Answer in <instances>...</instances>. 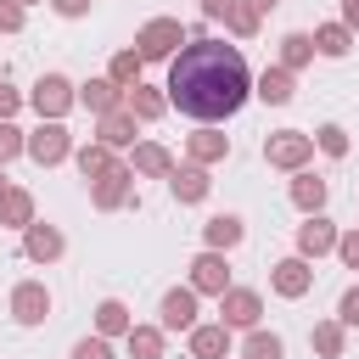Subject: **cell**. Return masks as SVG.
<instances>
[{"mask_svg": "<svg viewBox=\"0 0 359 359\" xmlns=\"http://www.w3.org/2000/svg\"><path fill=\"white\" fill-rule=\"evenodd\" d=\"M6 185H11V180H6V163H0V191H6Z\"/></svg>", "mask_w": 359, "mask_h": 359, "instance_id": "f6af8a7d", "label": "cell"}, {"mask_svg": "<svg viewBox=\"0 0 359 359\" xmlns=\"http://www.w3.org/2000/svg\"><path fill=\"white\" fill-rule=\"evenodd\" d=\"M168 191H174V202H180V208H191V202H208L213 180H208V168H202V163H185V168H174V174H168Z\"/></svg>", "mask_w": 359, "mask_h": 359, "instance_id": "9a60e30c", "label": "cell"}, {"mask_svg": "<svg viewBox=\"0 0 359 359\" xmlns=\"http://www.w3.org/2000/svg\"><path fill=\"white\" fill-rule=\"evenodd\" d=\"M90 202H95L101 213H112V208H129V202H135V168H129V163L107 168V174L90 185Z\"/></svg>", "mask_w": 359, "mask_h": 359, "instance_id": "52a82bcc", "label": "cell"}, {"mask_svg": "<svg viewBox=\"0 0 359 359\" xmlns=\"http://www.w3.org/2000/svg\"><path fill=\"white\" fill-rule=\"evenodd\" d=\"M314 50L331 56V62H342V56L353 50V28H348V22H320V28H314Z\"/></svg>", "mask_w": 359, "mask_h": 359, "instance_id": "4316f807", "label": "cell"}, {"mask_svg": "<svg viewBox=\"0 0 359 359\" xmlns=\"http://www.w3.org/2000/svg\"><path fill=\"white\" fill-rule=\"evenodd\" d=\"M337 258H342V269H359V224L337 236Z\"/></svg>", "mask_w": 359, "mask_h": 359, "instance_id": "8d00e7d4", "label": "cell"}, {"mask_svg": "<svg viewBox=\"0 0 359 359\" xmlns=\"http://www.w3.org/2000/svg\"><path fill=\"white\" fill-rule=\"evenodd\" d=\"M180 45H185V22H180V17H151V22L135 34V50H140L146 62H174Z\"/></svg>", "mask_w": 359, "mask_h": 359, "instance_id": "3957f363", "label": "cell"}, {"mask_svg": "<svg viewBox=\"0 0 359 359\" xmlns=\"http://www.w3.org/2000/svg\"><path fill=\"white\" fill-rule=\"evenodd\" d=\"M224 11H230V0H202V17H219L224 22Z\"/></svg>", "mask_w": 359, "mask_h": 359, "instance_id": "7bdbcfd3", "label": "cell"}, {"mask_svg": "<svg viewBox=\"0 0 359 359\" xmlns=\"http://www.w3.org/2000/svg\"><path fill=\"white\" fill-rule=\"evenodd\" d=\"M314 146H320L325 157H348V129H342V123H320V129H314Z\"/></svg>", "mask_w": 359, "mask_h": 359, "instance_id": "836d02e7", "label": "cell"}, {"mask_svg": "<svg viewBox=\"0 0 359 359\" xmlns=\"http://www.w3.org/2000/svg\"><path fill=\"white\" fill-rule=\"evenodd\" d=\"M168 107L196 118V123H219V118H236L252 95V73H247V56L224 39H185L180 56L168 62Z\"/></svg>", "mask_w": 359, "mask_h": 359, "instance_id": "6da1fadb", "label": "cell"}, {"mask_svg": "<svg viewBox=\"0 0 359 359\" xmlns=\"http://www.w3.org/2000/svg\"><path fill=\"white\" fill-rule=\"evenodd\" d=\"M28 157H34L39 168L67 163V157H73V135H67V123H62V118H39V129L28 135Z\"/></svg>", "mask_w": 359, "mask_h": 359, "instance_id": "5b68a950", "label": "cell"}, {"mask_svg": "<svg viewBox=\"0 0 359 359\" xmlns=\"http://www.w3.org/2000/svg\"><path fill=\"white\" fill-rule=\"evenodd\" d=\"M241 236H247V224H241V213H213V219L202 224V241H208V247H219V252H230V247H241Z\"/></svg>", "mask_w": 359, "mask_h": 359, "instance_id": "603a6c76", "label": "cell"}, {"mask_svg": "<svg viewBox=\"0 0 359 359\" xmlns=\"http://www.w3.org/2000/svg\"><path fill=\"white\" fill-rule=\"evenodd\" d=\"M325 196H331V185H325L314 168H297V174H292V208H297V213H325Z\"/></svg>", "mask_w": 359, "mask_h": 359, "instance_id": "ac0fdd59", "label": "cell"}, {"mask_svg": "<svg viewBox=\"0 0 359 359\" xmlns=\"http://www.w3.org/2000/svg\"><path fill=\"white\" fill-rule=\"evenodd\" d=\"M11 320H17V325H45V320H50V292H45V280H17V286H11Z\"/></svg>", "mask_w": 359, "mask_h": 359, "instance_id": "9c48e42d", "label": "cell"}, {"mask_svg": "<svg viewBox=\"0 0 359 359\" xmlns=\"http://www.w3.org/2000/svg\"><path fill=\"white\" fill-rule=\"evenodd\" d=\"M62 230L56 224H45V219H34L28 230H22V258H34V264H56L62 258Z\"/></svg>", "mask_w": 359, "mask_h": 359, "instance_id": "4fadbf2b", "label": "cell"}, {"mask_svg": "<svg viewBox=\"0 0 359 359\" xmlns=\"http://www.w3.org/2000/svg\"><path fill=\"white\" fill-rule=\"evenodd\" d=\"M22 6H39V0H22Z\"/></svg>", "mask_w": 359, "mask_h": 359, "instance_id": "bcb514c9", "label": "cell"}, {"mask_svg": "<svg viewBox=\"0 0 359 359\" xmlns=\"http://www.w3.org/2000/svg\"><path fill=\"white\" fill-rule=\"evenodd\" d=\"M185 151H191V163H224L230 157V135H219V129H196L191 140H185Z\"/></svg>", "mask_w": 359, "mask_h": 359, "instance_id": "d4e9b609", "label": "cell"}, {"mask_svg": "<svg viewBox=\"0 0 359 359\" xmlns=\"http://www.w3.org/2000/svg\"><path fill=\"white\" fill-rule=\"evenodd\" d=\"M252 95H258V101H269V107H286V101L297 95V84H292V73H286V67L275 62V67H264V73H258Z\"/></svg>", "mask_w": 359, "mask_h": 359, "instance_id": "7402d4cb", "label": "cell"}, {"mask_svg": "<svg viewBox=\"0 0 359 359\" xmlns=\"http://www.w3.org/2000/svg\"><path fill=\"white\" fill-rule=\"evenodd\" d=\"M241 359H286V342H280L275 331L252 325V331H247V342H241Z\"/></svg>", "mask_w": 359, "mask_h": 359, "instance_id": "4dcf8cb0", "label": "cell"}, {"mask_svg": "<svg viewBox=\"0 0 359 359\" xmlns=\"http://www.w3.org/2000/svg\"><path fill=\"white\" fill-rule=\"evenodd\" d=\"M309 342H314L320 359H342V348H348V325H342V320H320V325L309 331Z\"/></svg>", "mask_w": 359, "mask_h": 359, "instance_id": "f1b7e54d", "label": "cell"}, {"mask_svg": "<svg viewBox=\"0 0 359 359\" xmlns=\"http://www.w3.org/2000/svg\"><path fill=\"white\" fill-rule=\"evenodd\" d=\"M247 6H252V11H258V17H264V11H275V6H280V0H247Z\"/></svg>", "mask_w": 359, "mask_h": 359, "instance_id": "ee69618b", "label": "cell"}, {"mask_svg": "<svg viewBox=\"0 0 359 359\" xmlns=\"http://www.w3.org/2000/svg\"><path fill=\"white\" fill-rule=\"evenodd\" d=\"M17 107H22V90H17L11 79H0V123H6V118H11Z\"/></svg>", "mask_w": 359, "mask_h": 359, "instance_id": "ab89813d", "label": "cell"}, {"mask_svg": "<svg viewBox=\"0 0 359 359\" xmlns=\"http://www.w3.org/2000/svg\"><path fill=\"white\" fill-rule=\"evenodd\" d=\"M337 320H342V325H359V286H348V292H342V303H337Z\"/></svg>", "mask_w": 359, "mask_h": 359, "instance_id": "f35d334b", "label": "cell"}, {"mask_svg": "<svg viewBox=\"0 0 359 359\" xmlns=\"http://www.w3.org/2000/svg\"><path fill=\"white\" fill-rule=\"evenodd\" d=\"M264 163H269V168H286V174L309 168V163H314V135H303V129H275V135H264Z\"/></svg>", "mask_w": 359, "mask_h": 359, "instance_id": "7a4b0ae2", "label": "cell"}, {"mask_svg": "<svg viewBox=\"0 0 359 359\" xmlns=\"http://www.w3.org/2000/svg\"><path fill=\"white\" fill-rule=\"evenodd\" d=\"M135 123H140V118H135L129 107L101 112V118H95V140H101V146H112V151H123V146H135Z\"/></svg>", "mask_w": 359, "mask_h": 359, "instance_id": "2e32d148", "label": "cell"}, {"mask_svg": "<svg viewBox=\"0 0 359 359\" xmlns=\"http://www.w3.org/2000/svg\"><path fill=\"white\" fill-rule=\"evenodd\" d=\"M73 163H79V174L95 185L107 168H118V157H112V146H101V140H84V146H73Z\"/></svg>", "mask_w": 359, "mask_h": 359, "instance_id": "484cf974", "label": "cell"}, {"mask_svg": "<svg viewBox=\"0 0 359 359\" xmlns=\"http://www.w3.org/2000/svg\"><path fill=\"white\" fill-rule=\"evenodd\" d=\"M157 325H163V331H191V325H196V286H174V292H163V303H157Z\"/></svg>", "mask_w": 359, "mask_h": 359, "instance_id": "7c38bea8", "label": "cell"}, {"mask_svg": "<svg viewBox=\"0 0 359 359\" xmlns=\"http://www.w3.org/2000/svg\"><path fill=\"white\" fill-rule=\"evenodd\" d=\"M269 286H275L280 297H309V286H314V264H309L303 252H292V258L269 264Z\"/></svg>", "mask_w": 359, "mask_h": 359, "instance_id": "30bf717a", "label": "cell"}, {"mask_svg": "<svg viewBox=\"0 0 359 359\" xmlns=\"http://www.w3.org/2000/svg\"><path fill=\"white\" fill-rule=\"evenodd\" d=\"M0 34H22V0H0Z\"/></svg>", "mask_w": 359, "mask_h": 359, "instance_id": "74e56055", "label": "cell"}, {"mask_svg": "<svg viewBox=\"0 0 359 359\" xmlns=\"http://www.w3.org/2000/svg\"><path fill=\"white\" fill-rule=\"evenodd\" d=\"M0 224H6V230H28V224H34V191L6 185V191H0Z\"/></svg>", "mask_w": 359, "mask_h": 359, "instance_id": "44dd1931", "label": "cell"}, {"mask_svg": "<svg viewBox=\"0 0 359 359\" xmlns=\"http://www.w3.org/2000/svg\"><path fill=\"white\" fill-rule=\"evenodd\" d=\"M337 224L325 219V213H303V224H297V252L303 258H325V252H337Z\"/></svg>", "mask_w": 359, "mask_h": 359, "instance_id": "8fae6325", "label": "cell"}, {"mask_svg": "<svg viewBox=\"0 0 359 359\" xmlns=\"http://www.w3.org/2000/svg\"><path fill=\"white\" fill-rule=\"evenodd\" d=\"M258 22H264V17H258L247 0H230V11H224V28H230L236 39H252V34H258Z\"/></svg>", "mask_w": 359, "mask_h": 359, "instance_id": "d6a6232c", "label": "cell"}, {"mask_svg": "<svg viewBox=\"0 0 359 359\" xmlns=\"http://www.w3.org/2000/svg\"><path fill=\"white\" fill-rule=\"evenodd\" d=\"M73 359H112V337H101V331L95 337H79L73 342Z\"/></svg>", "mask_w": 359, "mask_h": 359, "instance_id": "d590c367", "label": "cell"}, {"mask_svg": "<svg viewBox=\"0 0 359 359\" xmlns=\"http://www.w3.org/2000/svg\"><path fill=\"white\" fill-rule=\"evenodd\" d=\"M28 101H34L39 118H67V112L79 107V84L62 79V73H39V84L28 90Z\"/></svg>", "mask_w": 359, "mask_h": 359, "instance_id": "277c9868", "label": "cell"}, {"mask_svg": "<svg viewBox=\"0 0 359 359\" xmlns=\"http://www.w3.org/2000/svg\"><path fill=\"white\" fill-rule=\"evenodd\" d=\"M140 67H146V56H140V50L129 45V50H118V56H112V67H107V79L129 90V84H140Z\"/></svg>", "mask_w": 359, "mask_h": 359, "instance_id": "1f68e13d", "label": "cell"}, {"mask_svg": "<svg viewBox=\"0 0 359 359\" xmlns=\"http://www.w3.org/2000/svg\"><path fill=\"white\" fill-rule=\"evenodd\" d=\"M163 325H129V337H123V348H129V359H163Z\"/></svg>", "mask_w": 359, "mask_h": 359, "instance_id": "f546056e", "label": "cell"}, {"mask_svg": "<svg viewBox=\"0 0 359 359\" xmlns=\"http://www.w3.org/2000/svg\"><path fill=\"white\" fill-rule=\"evenodd\" d=\"M90 6H95V0H50V11H56V17H84Z\"/></svg>", "mask_w": 359, "mask_h": 359, "instance_id": "60d3db41", "label": "cell"}, {"mask_svg": "<svg viewBox=\"0 0 359 359\" xmlns=\"http://www.w3.org/2000/svg\"><path fill=\"white\" fill-rule=\"evenodd\" d=\"M185 342H191V359H230V325L224 320H213V325H191L185 331Z\"/></svg>", "mask_w": 359, "mask_h": 359, "instance_id": "5bb4252c", "label": "cell"}, {"mask_svg": "<svg viewBox=\"0 0 359 359\" xmlns=\"http://www.w3.org/2000/svg\"><path fill=\"white\" fill-rule=\"evenodd\" d=\"M129 168H135V180H168L174 174V157H168L163 140H140L135 157H129Z\"/></svg>", "mask_w": 359, "mask_h": 359, "instance_id": "e0dca14e", "label": "cell"}, {"mask_svg": "<svg viewBox=\"0 0 359 359\" xmlns=\"http://www.w3.org/2000/svg\"><path fill=\"white\" fill-rule=\"evenodd\" d=\"M342 22H348V28L359 34V0H342Z\"/></svg>", "mask_w": 359, "mask_h": 359, "instance_id": "b9f144b4", "label": "cell"}, {"mask_svg": "<svg viewBox=\"0 0 359 359\" xmlns=\"http://www.w3.org/2000/svg\"><path fill=\"white\" fill-rule=\"evenodd\" d=\"M22 151H28V135L6 118V123H0V163H11V157H22Z\"/></svg>", "mask_w": 359, "mask_h": 359, "instance_id": "e575fe53", "label": "cell"}, {"mask_svg": "<svg viewBox=\"0 0 359 359\" xmlns=\"http://www.w3.org/2000/svg\"><path fill=\"white\" fill-rule=\"evenodd\" d=\"M314 56H320V50H314V34H303V28L280 34V67H286V73H303Z\"/></svg>", "mask_w": 359, "mask_h": 359, "instance_id": "cb8c5ba5", "label": "cell"}, {"mask_svg": "<svg viewBox=\"0 0 359 359\" xmlns=\"http://www.w3.org/2000/svg\"><path fill=\"white\" fill-rule=\"evenodd\" d=\"M219 320H224L230 331H252V325L264 320V297H258L252 286H230V292L219 297Z\"/></svg>", "mask_w": 359, "mask_h": 359, "instance_id": "ba28073f", "label": "cell"}, {"mask_svg": "<svg viewBox=\"0 0 359 359\" xmlns=\"http://www.w3.org/2000/svg\"><path fill=\"white\" fill-rule=\"evenodd\" d=\"M191 286H196V297L208 292V297H224L230 292V258L219 252V247H202L196 258H191Z\"/></svg>", "mask_w": 359, "mask_h": 359, "instance_id": "8992f818", "label": "cell"}, {"mask_svg": "<svg viewBox=\"0 0 359 359\" xmlns=\"http://www.w3.org/2000/svg\"><path fill=\"white\" fill-rule=\"evenodd\" d=\"M123 107H129L140 123H151V118H163V112H168V90H157V84H146V79H140V84H129V90H123Z\"/></svg>", "mask_w": 359, "mask_h": 359, "instance_id": "d6986e66", "label": "cell"}, {"mask_svg": "<svg viewBox=\"0 0 359 359\" xmlns=\"http://www.w3.org/2000/svg\"><path fill=\"white\" fill-rule=\"evenodd\" d=\"M129 325H135L129 303H118V297H101V303H95V331H101V337H129Z\"/></svg>", "mask_w": 359, "mask_h": 359, "instance_id": "83f0119b", "label": "cell"}, {"mask_svg": "<svg viewBox=\"0 0 359 359\" xmlns=\"http://www.w3.org/2000/svg\"><path fill=\"white\" fill-rule=\"evenodd\" d=\"M79 107H90L95 118H101V112H118V107H123V84H112V79H84V84H79Z\"/></svg>", "mask_w": 359, "mask_h": 359, "instance_id": "ffe728a7", "label": "cell"}]
</instances>
